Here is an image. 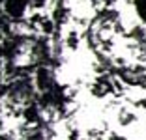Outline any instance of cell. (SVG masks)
<instances>
[{"mask_svg":"<svg viewBox=\"0 0 146 140\" xmlns=\"http://www.w3.org/2000/svg\"><path fill=\"white\" fill-rule=\"evenodd\" d=\"M4 2H6V0H0V4H4Z\"/></svg>","mask_w":146,"mask_h":140,"instance_id":"obj_3","label":"cell"},{"mask_svg":"<svg viewBox=\"0 0 146 140\" xmlns=\"http://www.w3.org/2000/svg\"><path fill=\"white\" fill-rule=\"evenodd\" d=\"M133 6H135V13L139 15L142 22H146V0H133Z\"/></svg>","mask_w":146,"mask_h":140,"instance_id":"obj_2","label":"cell"},{"mask_svg":"<svg viewBox=\"0 0 146 140\" xmlns=\"http://www.w3.org/2000/svg\"><path fill=\"white\" fill-rule=\"evenodd\" d=\"M0 54H2V47H0Z\"/></svg>","mask_w":146,"mask_h":140,"instance_id":"obj_4","label":"cell"},{"mask_svg":"<svg viewBox=\"0 0 146 140\" xmlns=\"http://www.w3.org/2000/svg\"><path fill=\"white\" fill-rule=\"evenodd\" d=\"M2 6H4V11L11 19H21L30 6V0H6Z\"/></svg>","mask_w":146,"mask_h":140,"instance_id":"obj_1","label":"cell"}]
</instances>
